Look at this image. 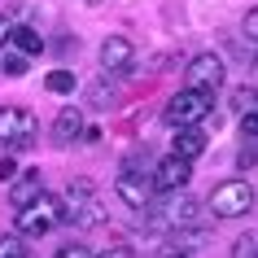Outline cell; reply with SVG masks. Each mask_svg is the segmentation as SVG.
Here are the masks:
<instances>
[{
    "label": "cell",
    "instance_id": "4316f807",
    "mask_svg": "<svg viewBox=\"0 0 258 258\" xmlns=\"http://www.w3.org/2000/svg\"><path fill=\"white\" fill-rule=\"evenodd\" d=\"M9 27H14V22H9V18H5V14H0V44H5V40H9Z\"/></svg>",
    "mask_w": 258,
    "mask_h": 258
},
{
    "label": "cell",
    "instance_id": "2e32d148",
    "mask_svg": "<svg viewBox=\"0 0 258 258\" xmlns=\"http://www.w3.org/2000/svg\"><path fill=\"white\" fill-rule=\"evenodd\" d=\"M0 75H9V79H22V75H27V57L14 53V48H0Z\"/></svg>",
    "mask_w": 258,
    "mask_h": 258
},
{
    "label": "cell",
    "instance_id": "ffe728a7",
    "mask_svg": "<svg viewBox=\"0 0 258 258\" xmlns=\"http://www.w3.org/2000/svg\"><path fill=\"white\" fill-rule=\"evenodd\" d=\"M241 136L245 140H258V109H245V114H241Z\"/></svg>",
    "mask_w": 258,
    "mask_h": 258
},
{
    "label": "cell",
    "instance_id": "ac0fdd59",
    "mask_svg": "<svg viewBox=\"0 0 258 258\" xmlns=\"http://www.w3.org/2000/svg\"><path fill=\"white\" fill-rule=\"evenodd\" d=\"M31 249H27V241L18 236V232H5L0 236V258H27Z\"/></svg>",
    "mask_w": 258,
    "mask_h": 258
},
{
    "label": "cell",
    "instance_id": "d4e9b609",
    "mask_svg": "<svg viewBox=\"0 0 258 258\" xmlns=\"http://www.w3.org/2000/svg\"><path fill=\"white\" fill-rule=\"evenodd\" d=\"M57 258H92V249H88V245H61Z\"/></svg>",
    "mask_w": 258,
    "mask_h": 258
},
{
    "label": "cell",
    "instance_id": "7a4b0ae2",
    "mask_svg": "<svg viewBox=\"0 0 258 258\" xmlns=\"http://www.w3.org/2000/svg\"><path fill=\"white\" fill-rule=\"evenodd\" d=\"M210 109H215V92H206V88H184L166 101L162 118L171 127H197V122L210 118Z\"/></svg>",
    "mask_w": 258,
    "mask_h": 258
},
{
    "label": "cell",
    "instance_id": "3957f363",
    "mask_svg": "<svg viewBox=\"0 0 258 258\" xmlns=\"http://www.w3.org/2000/svg\"><path fill=\"white\" fill-rule=\"evenodd\" d=\"M57 223H66V206L48 192H40L31 206L18 210V236H48Z\"/></svg>",
    "mask_w": 258,
    "mask_h": 258
},
{
    "label": "cell",
    "instance_id": "44dd1931",
    "mask_svg": "<svg viewBox=\"0 0 258 258\" xmlns=\"http://www.w3.org/2000/svg\"><path fill=\"white\" fill-rule=\"evenodd\" d=\"M232 258H258V241H254V236H241L236 249H232Z\"/></svg>",
    "mask_w": 258,
    "mask_h": 258
},
{
    "label": "cell",
    "instance_id": "30bf717a",
    "mask_svg": "<svg viewBox=\"0 0 258 258\" xmlns=\"http://www.w3.org/2000/svg\"><path fill=\"white\" fill-rule=\"evenodd\" d=\"M101 66H105L109 75L132 70V66H136V48H132V40H127V35H109V40L101 44Z\"/></svg>",
    "mask_w": 258,
    "mask_h": 258
},
{
    "label": "cell",
    "instance_id": "5bb4252c",
    "mask_svg": "<svg viewBox=\"0 0 258 258\" xmlns=\"http://www.w3.org/2000/svg\"><path fill=\"white\" fill-rule=\"evenodd\" d=\"M9 44H14V53H22V57H35L44 48L40 31H31V27H9Z\"/></svg>",
    "mask_w": 258,
    "mask_h": 258
},
{
    "label": "cell",
    "instance_id": "5b68a950",
    "mask_svg": "<svg viewBox=\"0 0 258 258\" xmlns=\"http://www.w3.org/2000/svg\"><path fill=\"white\" fill-rule=\"evenodd\" d=\"M210 210H215L219 219H241L254 210V188H249V179H223V184H215V192H210Z\"/></svg>",
    "mask_w": 258,
    "mask_h": 258
},
{
    "label": "cell",
    "instance_id": "ba28073f",
    "mask_svg": "<svg viewBox=\"0 0 258 258\" xmlns=\"http://www.w3.org/2000/svg\"><path fill=\"white\" fill-rule=\"evenodd\" d=\"M114 192H118V197L132 206V210H145V206H153V184H149L145 175H136L132 166H127V171L114 179Z\"/></svg>",
    "mask_w": 258,
    "mask_h": 258
},
{
    "label": "cell",
    "instance_id": "4fadbf2b",
    "mask_svg": "<svg viewBox=\"0 0 258 258\" xmlns=\"http://www.w3.org/2000/svg\"><path fill=\"white\" fill-rule=\"evenodd\" d=\"M206 140H210V136L202 132V122H197V127H179V132H175V153L192 162V158H202V153H206Z\"/></svg>",
    "mask_w": 258,
    "mask_h": 258
},
{
    "label": "cell",
    "instance_id": "8992f818",
    "mask_svg": "<svg viewBox=\"0 0 258 258\" xmlns=\"http://www.w3.org/2000/svg\"><path fill=\"white\" fill-rule=\"evenodd\" d=\"M61 206H66V219H75V228H101L105 223V202L88 184H75Z\"/></svg>",
    "mask_w": 258,
    "mask_h": 258
},
{
    "label": "cell",
    "instance_id": "6da1fadb",
    "mask_svg": "<svg viewBox=\"0 0 258 258\" xmlns=\"http://www.w3.org/2000/svg\"><path fill=\"white\" fill-rule=\"evenodd\" d=\"M145 215H149L153 232H179V228H192V223L202 219V206L179 188V192H166L158 206H145Z\"/></svg>",
    "mask_w": 258,
    "mask_h": 258
},
{
    "label": "cell",
    "instance_id": "52a82bcc",
    "mask_svg": "<svg viewBox=\"0 0 258 258\" xmlns=\"http://www.w3.org/2000/svg\"><path fill=\"white\" fill-rule=\"evenodd\" d=\"M188 175H192V162L179 158V153H171V158H162V162L153 166L149 184H153V192H179L188 184Z\"/></svg>",
    "mask_w": 258,
    "mask_h": 258
},
{
    "label": "cell",
    "instance_id": "603a6c76",
    "mask_svg": "<svg viewBox=\"0 0 258 258\" xmlns=\"http://www.w3.org/2000/svg\"><path fill=\"white\" fill-rule=\"evenodd\" d=\"M241 31H245V35H249V40L258 44V5H254V9H249V14H245V22H241Z\"/></svg>",
    "mask_w": 258,
    "mask_h": 258
},
{
    "label": "cell",
    "instance_id": "277c9868",
    "mask_svg": "<svg viewBox=\"0 0 258 258\" xmlns=\"http://www.w3.org/2000/svg\"><path fill=\"white\" fill-rule=\"evenodd\" d=\"M0 145L9 153L35 145V114L22 105H0Z\"/></svg>",
    "mask_w": 258,
    "mask_h": 258
},
{
    "label": "cell",
    "instance_id": "e0dca14e",
    "mask_svg": "<svg viewBox=\"0 0 258 258\" xmlns=\"http://www.w3.org/2000/svg\"><path fill=\"white\" fill-rule=\"evenodd\" d=\"M44 88H48V92H57V96L75 92V70H53V75L44 79Z\"/></svg>",
    "mask_w": 258,
    "mask_h": 258
},
{
    "label": "cell",
    "instance_id": "7c38bea8",
    "mask_svg": "<svg viewBox=\"0 0 258 258\" xmlns=\"http://www.w3.org/2000/svg\"><path fill=\"white\" fill-rule=\"evenodd\" d=\"M75 136H83V109L79 105H61V114L53 122V140L57 145H70Z\"/></svg>",
    "mask_w": 258,
    "mask_h": 258
},
{
    "label": "cell",
    "instance_id": "8fae6325",
    "mask_svg": "<svg viewBox=\"0 0 258 258\" xmlns=\"http://www.w3.org/2000/svg\"><path fill=\"white\" fill-rule=\"evenodd\" d=\"M40 192H44V175L40 171H18V175L9 179V202H14V210L31 206Z\"/></svg>",
    "mask_w": 258,
    "mask_h": 258
},
{
    "label": "cell",
    "instance_id": "7402d4cb",
    "mask_svg": "<svg viewBox=\"0 0 258 258\" xmlns=\"http://www.w3.org/2000/svg\"><path fill=\"white\" fill-rule=\"evenodd\" d=\"M236 109H241V114L245 109H258V92L254 88H241V92H236Z\"/></svg>",
    "mask_w": 258,
    "mask_h": 258
},
{
    "label": "cell",
    "instance_id": "9c48e42d",
    "mask_svg": "<svg viewBox=\"0 0 258 258\" xmlns=\"http://www.w3.org/2000/svg\"><path fill=\"white\" fill-rule=\"evenodd\" d=\"M219 83H223V61L215 53H197L188 61V88H206V92H215Z\"/></svg>",
    "mask_w": 258,
    "mask_h": 258
},
{
    "label": "cell",
    "instance_id": "cb8c5ba5",
    "mask_svg": "<svg viewBox=\"0 0 258 258\" xmlns=\"http://www.w3.org/2000/svg\"><path fill=\"white\" fill-rule=\"evenodd\" d=\"M14 175H18V162H14V153H5L0 158V184H9Z\"/></svg>",
    "mask_w": 258,
    "mask_h": 258
},
{
    "label": "cell",
    "instance_id": "9a60e30c",
    "mask_svg": "<svg viewBox=\"0 0 258 258\" xmlns=\"http://www.w3.org/2000/svg\"><path fill=\"white\" fill-rule=\"evenodd\" d=\"M175 245H179V249H202V245H210V228H202V223L179 228L175 232Z\"/></svg>",
    "mask_w": 258,
    "mask_h": 258
},
{
    "label": "cell",
    "instance_id": "d6986e66",
    "mask_svg": "<svg viewBox=\"0 0 258 258\" xmlns=\"http://www.w3.org/2000/svg\"><path fill=\"white\" fill-rule=\"evenodd\" d=\"M88 105H92V109H109V105H114V88L92 83V88H88Z\"/></svg>",
    "mask_w": 258,
    "mask_h": 258
},
{
    "label": "cell",
    "instance_id": "484cf974",
    "mask_svg": "<svg viewBox=\"0 0 258 258\" xmlns=\"http://www.w3.org/2000/svg\"><path fill=\"white\" fill-rule=\"evenodd\" d=\"M162 258H197L192 249H179V245H171V249H162Z\"/></svg>",
    "mask_w": 258,
    "mask_h": 258
}]
</instances>
